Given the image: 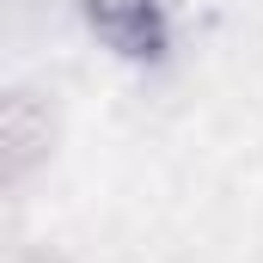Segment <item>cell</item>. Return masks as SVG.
I'll list each match as a JSON object with an SVG mask.
<instances>
[{"mask_svg":"<svg viewBox=\"0 0 263 263\" xmlns=\"http://www.w3.org/2000/svg\"><path fill=\"white\" fill-rule=\"evenodd\" d=\"M0 141H6V184H25L31 165L49 159V104L37 92H12L0 117Z\"/></svg>","mask_w":263,"mask_h":263,"instance_id":"7a4b0ae2","label":"cell"},{"mask_svg":"<svg viewBox=\"0 0 263 263\" xmlns=\"http://www.w3.org/2000/svg\"><path fill=\"white\" fill-rule=\"evenodd\" d=\"M12 263H49V257H37V251H18V257H12Z\"/></svg>","mask_w":263,"mask_h":263,"instance_id":"3957f363","label":"cell"},{"mask_svg":"<svg viewBox=\"0 0 263 263\" xmlns=\"http://www.w3.org/2000/svg\"><path fill=\"white\" fill-rule=\"evenodd\" d=\"M86 18H92V31H98L117 55H129V62L165 55L172 0H86Z\"/></svg>","mask_w":263,"mask_h":263,"instance_id":"6da1fadb","label":"cell"}]
</instances>
